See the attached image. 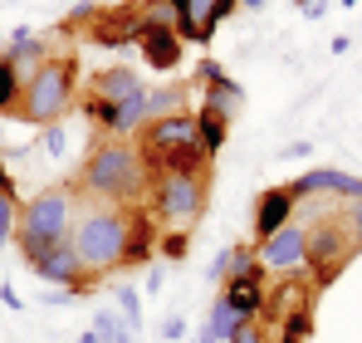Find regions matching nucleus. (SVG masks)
<instances>
[{"label":"nucleus","mask_w":362,"mask_h":343,"mask_svg":"<svg viewBox=\"0 0 362 343\" xmlns=\"http://www.w3.org/2000/svg\"><path fill=\"white\" fill-rule=\"evenodd\" d=\"M0 304H5V309H25V299L15 294V285H5V280H0Z\"/></svg>","instance_id":"nucleus-33"},{"label":"nucleus","mask_w":362,"mask_h":343,"mask_svg":"<svg viewBox=\"0 0 362 343\" xmlns=\"http://www.w3.org/2000/svg\"><path fill=\"white\" fill-rule=\"evenodd\" d=\"M88 334H93L98 343H132V329L122 324V314H113V309H98Z\"/></svg>","instance_id":"nucleus-26"},{"label":"nucleus","mask_w":362,"mask_h":343,"mask_svg":"<svg viewBox=\"0 0 362 343\" xmlns=\"http://www.w3.org/2000/svg\"><path fill=\"white\" fill-rule=\"evenodd\" d=\"M78 206H83V196L74 191V181L45 186L40 196H30L20 206V221H15V250H20V260L35 265L49 245L69 240L74 235V221H78Z\"/></svg>","instance_id":"nucleus-4"},{"label":"nucleus","mask_w":362,"mask_h":343,"mask_svg":"<svg viewBox=\"0 0 362 343\" xmlns=\"http://www.w3.org/2000/svg\"><path fill=\"white\" fill-rule=\"evenodd\" d=\"M250 265H259V250H255V240H245V245H226L216 260H211V280L216 285H226L230 275H240Z\"/></svg>","instance_id":"nucleus-21"},{"label":"nucleus","mask_w":362,"mask_h":343,"mask_svg":"<svg viewBox=\"0 0 362 343\" xmlns=\"http://www.w3.org/2000/svg\"><path fill=\"white\" fill-rule=\"evenodd\" d=\"M299 226H303V240H308V280L318 289H328L362 255L358 235L348 226V206L328 201V196H313V211Z\"/></svg>","instance_id":"nucleus-3"},{"label":"nucleus","mask_w":362,"mask_h":343,"mask_svg":"<svg viewBox=\"0 0 362 343\" xmlns=\"http://www.w3.org/2000/svg\"><path fill=\"white\" fill-rule=\"evenodd\" d=\"M157 216L147 211V206H127V250H122V270H137V265H147L152 255H157Z\"/></svg>","instance_id":"nucleus-18"},{"label":"nucleus","mask_w":362,"mask_h":343,"mask_svg":"<svg viewBox=\"0 0 362 343\" xmlns=\"http://www.w3.org/2000/svg\"><path fill=\"white\" fill-rule=\"evenodd\" d=\"M147 94V84H142V74L137 69H127V64H113V69H98L88 84H83V94H78V113L88 118L103 137L113 133V123H118L122 103H132V99H142Z\"/></svg>","instance_id":"nucleus-9"},{"label":"nucleus","mask_w":362,"mask_h":343,"mask_svg":"<svg viewBox=\"0 0 362 343\" xmlns=\"http://www.w3.org/2000/svg\"><path fill=\"white\" fill-rule=\"evenodd\" d=\"M69 240H74V250H78V260H83L88 280L122 270V250H127V206L83 201Z\"/></svg>","instance_id":"nucleus-6"},{"label":"nucleus","mask_w":362,"mask_h":343,"mask_svg":"<svg viewBox=\"0 0 362 343\" xmlns=\"http://www.w3.org/2000/svg\"><path fill=\"white\" fill-rule=\"evenodd\" d=\"M74 191L108 206H142L152 191V172L142 167L132 137H98L74 172Z\"/></svg>","instance_id":"nucleus-1"},{"label":"nucleus","mask_w":362,"mask_h":343,"mask_svg":"<svg viewBox=\"0 0 362 343\" xmlns=\"http://www.w3.org/2000/svg\"><path fill=\"white\" fill-rule=\"evenodd\" d=\"M191 89H206V103H216V108H226V113L235 118L245 103V89L221 69V64H211V59H201L196 64V74H191Z\"/></svg>","instance_id":"nucleus-19"},{"label":"nucleus","mask_w":362,"mask_h":343,"mask_svg":"<svg viewBox=\"0 0 362 343\" xmlns=\"http://www.w3.org/2000/svg\"><path fill=\"white\" fill-rule=\"evenodd\" d=\"M15 221H20V191H15L10 172H5V162H0V245L15 240Z\"/></svg>","instance_id":"nucleus-24"},{"label":"nucleus","mask_w":362,"mask_h":343,"mask_svg":"<svg viewBox=\"0 0 362 343\" xmlns=\"http://www.w3.org/2000/svg\"><path fill=\"white\" fill-rule=\"evenodd\" d=\"M196 137H201V147L211 157H221V147L230 142V113L201 99V108H196Z\"/></svg>","instance_id":"nucleus-20"},{"label":"nucleus","mask_w":362,"mask_h":343,"mask_svg":"<svg viewBox=\"0 0 362 343\" xmlns=\"http://www.w3.org/2000/svg\"><path fill=\"white\" fill-rule=\"evenodd\" d=\"M294 186V196L299 201H313V196H328V201H362V176H353V172H343V167H313V172H303V176H294L289 181Z\"/></svg>","instance_id":"nucleus-15"},{"label":"nucleus","mask_w":362,"mask_h":343,"mask_svg":"<svg viewBox=\"0 0 362 343\" xmlns=\"http://www.w3.org/2000/svg\"><path fill=\"white\" fill-rule=\"evenodd\" d=\"M162 339H167V343L186 339V319H181V314H172V319H167V324H162Z\"/></svg>","instance_id":"nucleus-31"},{"label":"nucleus","mask_w":362,"mask_h":343,"mask_svg":"<svg viewBox=\"0 0 362 343\" xmlns=\"http://www.w3.org/2000/svg\"><path fill=\"white\" fill-rule=\"evenodd\" d=\"M74 103H78V59H74V50H54L25 79L15 123H25V128H54Z\"/></svg>","instance_id":"nucleus-5"},{"label":"nucleus","mask_w":362,"mask_h":343,"mask_svg":"<svg viewBox=\"0 0 362 343\" xmlns=\"http://www.w3.org/2000/svg\"><path fill=\"white\" fill-rule=\"evenodd\" d=\"M132 147L142 157V167L152 172H186V176H211L216 157L201 147L196 137V113H167V118H147L132 133Z\"/></svg>","instance_id":"nucleus-2"},{"label":"nucleus","mask_w":362,"mask_h":343,"mask_svg":"<svg viewBox=\"0 0 362 343\" xmlns=\"http://www.w3.org/2000/svg\"><path fill=\"white\" fill-rule=\"evenodd\" d=\"M20 94H25V79H20V69H15L10 59L0 55V113H5V118L20 113Z\"/></svg>","instance_id":"nucleus-25"},{"label":"nucleus","mask_w":362,"mask_h":343,"mask_svg":"<svg viewBox=\"0 0 362 343\" xmlns=\"http://www.w3.org/2000/svg\"><path fill=\"white\" fill-rule=\"evenodd\" d=\"M240 329V314L216 294V304H211V314H206V324H201V334H196V343H230V334Z\"/></svg>","instance_id":"nucleus-22"},{"label":"nucleus","mask_w":362,"mask_h":343,"mask_svg":"<svg viewBox=\"0 0 362 343\" xmlns=\"http://www.w3.org/2000/svg\"><path fill=\"white\" fill-rule=\"evenodd\" d=\"M118 309H122V324L127 329H142V294L132 285H118Z\"/></svg>","instance_id":"nucleus-28"},{"label":"nucleus","mask_w":362,"mask_h":343,"mask_svg":"<svg viewBox=\"0 0 362 343\" xmlns=\"http://www.w3.org/2000/svg\"><path fill=\"white\" fill-rule=\"evenodd\" d=\"M294 5L303 10V20H323L328 15V0H294Z\"/></svg>","instance_id":"nucleus-32"},{"label":"nucleus","mask_w":362,"mask_h":343,"mask_svg":"<svg viewBox=\"0 0 362 343\" xmlns=\"http://www.w3.org/2000/svg\"><path fill=\"white\" fill-rule=\"evenodd\" d=\"M167 5L177 15L181 45H196V50H206L216 40V30L240 10V0H167Z\"/></svg>","instance_id":"nucleus-11"},{"label":"nucleus","mask_w":362,"mask_h":343,"mask_svg":"<svg viewBox=\"0 0 362 343\" xmlns=\"http://www.w3.org/2000/svg\"><path fill=\"white\" fill-rule=\"evenodd\" d=\"M74 299H83V294H78V289H45V304H49V309H59V304H74Z\"/></svg>","instance_id":"nucleus-30"},{"label":"nucleus","mask_w":362,"mask_h":343,"mask_svg":"<svg viewBox=\"0 0 362 343\" xmlns=\"http://www.w3.org/2000/svg\"><path fill=\"white\" fill-rule=\"evenodd\" d=\"M348 226H353V235L362 245V201H348Z\"/></svg>","instance_id":"nucleus-34"},{"label":"nucleus","mask_w":362,"mask_h":343,"mask_svg":"<svg viewBox=\"0 0 362 343\" xmlns=\"http://www.w3.org/2000/svg\"><path fill=\"white\" fill-rule=\"evenodd\" d=\"M137 50H142V64L157 69V74L181 69L186 45H181V35H177V15H172L167 0H142V35H137Z\"/></svg>","instance_id":"nucleus-10"},{"label":"nucleus","mask_w":362,"mask_h":343,"mask_svg":"<svg viewBox=\"0 0 362 343\" xmlns=\"http://www.w3.org/2000/svg\"><path fill=\"white\" fill-rule=\"evenodd\" d=\"M206 196H211V176H186V172H157L152 191H147V211L157 216L162 230H186L206 216Z\"/></svg>","instance_id":"nucleus-7"},{"label":"nucleus","mask_w":362,"mask_h":343,"mask_svg":"<svg viewBox=\"0 0 362 343\" xmlns=\"http://www.w3.org/2000/svg\"><path fill=\"white\" fill-rule=\"evenodd\" d=\"M64 147H69V133H64V123L45 128V152H49V157H64Z\"/></svg>","instance_id":"nucleus-29"},{"label":"nucleus","mask_w":362,"mask_h":343,"mask_svg":"<svg viewBox=\"0 0 362 343\" xmlns=\"http://www.w3.org/2000/svg\"><path fill=\"white\" fill-rule=\"evenodd\" d=\"M313 304H318V285L308 280V275H279V280H269V294H264V324L269 329H284L289 319H303V314H313Z\"/></svg>","instance_id":"nucleus-12"},{"label":"nucleus","mask_w":362,"mask_h":343,"mask_svg":"<svg viewBox=\"0 0 362 343\" xmlns=\"http://www.w3.org/2000/svg\"><path fill=\"white\" fill-rule=\"evenodd\" d=\"M294 211H299V196H294L289 181L284 186H264L255 196V245H264L269 235H279V230L294 221Z\"/></svg>","instance_id":"nucleus-16"},{"label":"nucleus","mask_w":362,"mask_h":343,"mask_svg":"<svg viewBox=\"0 0 362 343\" xmlns=\"http://www.w3.org/2000/svg\"><path fill=\"white\" fill-rule=\"evenodd\" d=\"M78 343H98V339H93V334H83V339H78Z\"/></svg>","instance_id":"nucleus-36"},{"label":"nucleus","mask_w":362,"mask_h":343,"mask_svg":"<svg viewBox=\"0 0 362 343\" xmlns=\"http://www.w3.org/2000/svg\"><path fill=\"white\" fill-rule=\"evenodd\" d=\"M64 35H78L83 45L98 50H127L142 35V0H118V5H83L64 20Z\"/></svg>","instance_id":"nucleus-8"},{"label":"nucleus","mask_w":362,"mask_h":343,"mask_svg":"<svg viewBox=\"0 0 362 343\" xmlns=\"http://www.w3.org/2000/svg\"><path fill=\"white\" fill-rule=\"evenodd\" d=\"M157 255L186 260V255H191V235H186V230H162V235H157Z\"/></svg>","instance_id":"nucleus-27"},{"label":"nucleus","mask_w":362,"mask_h":343,"mask_svg":"<svg viewBox=\"0 0 362 343\" xmlns=\"http://www.w3.org/2000/svg\"><path fill=\"white\" fill-rule=\"evenodd\" d=\"M40 280H49L54 289H78V294H88V289L98 285V280H88V270H83V260H78V250H74V240H59V245H49L35 265H30Z\"/></svg>","instance_id":"nucleus-14"},{"label":"nucleus","mask_w":362,"mask_h":343,"mask_svg":"<svg viewBox=\"0 0 362 343\" xmlns=\"http://www.w3.org/2000/svg\"><path fill=\"white\" fill-rule=\"evenodd\" d=\"M264 294H269V270L264 265H250L240 275H230L221 285V299L240 314V319H259L264 314Z\"/></svg>","instance_id":"nucleus-17"},{"label":"nucleus","mask_w":362,"mask_h":343,"mask_svg":"<svg viewBox=\"0 0 362 343\" xmlns=\"http://www.w3.org/2000/svg\"><path fill=\"white\" fill-rule=\"evenodd\" d=\"M240 5H245V10H259V5H264V0H240Z\"/></svg>","instance_id":"nucleus-35"},{"label":"nucleus","mask_w":362,"mask_h":343,"mask_svg":"<svg viewBox=\"0 0 362 343\" xmlns=\"http://www.w3.org/2000/svg\"><path fill=\"white\" fill-rule=\"evenodd\" d=\"M186 99H191V79H181V84H162V89H147V118L186 113Z\"/></svg>","instance_id":"nucleus-23"},{"label":"nucleus","mask_w":362,"mask_h":343,"mask_svg":"<svg viewBox=\"0 0 362 343\" xmlns=\"http://www.w3.org/2000/svg\"><path fill=\"white\" fill-rule=\"evenodd\" d=\"M255 250H259V265H264L269 275H308V240H303L299 221H289L279 235H269V240L255 245Z\"/></svg>","instance_id":"nucleus-13"}]
</instances>
